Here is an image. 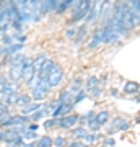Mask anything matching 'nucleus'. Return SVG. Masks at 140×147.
Here are the masks:
<instances>
[{"label": "nucleus", "instance_id": "f257e3e1", "mask_svg": "<svg viewBox=\"0 0 140 147\" xmlns=\"http://www.w3.org/2000/svg\"><path fill=\"white\" fill-rule=\"evenodd\" d=\"M90 8H91V2H73L72 21H80V20H83V18H86Z\"/></svg>", "mask_w": 140, "mask_h": 147}, {"label": "nucleus", "instance_id": "f03ea898", "mask_svg": "<svg viewBox=\"0 0 140 147\" xmlns=\"http://www.w3.org/2000/svg\"><path fill=\"white\" fill-rule=\"evenodd\" d=\"M47 90H49V82L47 79H39L36 82V85L33 87V92H31V98L34 100H44V96L47 95Z\"/></svg>", "mask_w": 140, "mask_h": 147}, {"label": "nucleus", "instance_id": "7ed1b4c3", "mask_svg": "<svg viewBox=\"0 0 140 147\" xmlns=\"http://www.w3.org/2000/svg\"><path fill=\"white\" fill-rule=\"evenodd\" d=\"M34 72H36V70H34V67H33V61L25 57V61H23V77H21V79L25 80L26 85L31 84L33 77H34Z\"/></svg>", "mask_w": 140, "mask_h": 147}, {"label": "nucleus", "instance_id": "20e7f679", "mask_svg": "<svg viewBox=\"0 0 140 147\" xmlns=\"http://www.w3.org/2000/svg\"><path fill=\"white\" fill-rule=\"evenodd\" d=\"M119 34L109 26V25H104L103 26V38H101V42H106V44H111V42H116L119 39Z\"/></svg>", "mask_w": 140, "mask_h": 147}, {"label": "nucleus", "instance_id": "39448f33", "mask_svg": "<svg viewBox=\"0 0 140 147\" xmlns=\"http://www.w3.org/2000/svg\"><path fill=\"white\" fill-rule=\"evenodd\" d=\"M62 69L59 67V65H56V67L51 70V74L47 75V82H49V87H57L60 82H62Z\"/></svg>", "mask_w": 140, "mask_h": 147}, {"label": "nucleus", "instance_id": "423d86ee", "mask_svg": "<svg viewBox=\"0 0 140 147\" xmlns=\"http://www.w3.org/2000/svg\"><path fill=\"white\" fill-rule=\"evenodd\" d=\"M122 23H124L125 30H132L135 26V21H134V15L130 11L129 3H124V16H122Z\"/></svg>", "mask_w": 140, "mask_h": 147}, {"label": "nucleus", "instance_id": "0eeeda50", "mask_svg": "<svg viewBox=\"0 0 140 147\" xmlns=\"http://www.w3.org/2000/svg\"><path fill=\"white\" fill-rule=\"evenodd\" d=\"M31 119V118H26V116H11V118H8V119L2 121L0 123V126H20V124H25V123H28V121Z\"/></svg>", "mask_w": 140, "mask_h": 147}, {"label": "nucleus", "instance_id": "6e6552de", "mask_svg": "<svg viewBox=\"0 0 140 147\" xmlns=\"http://www.w3.org/2000/svg\"><path fill=\"white\" fill-rule=\"evenodd\" d=\"M77 121H78V116L77 115H67V116H64V118H60V119L57 121V124L60 127L68 129V127L75 126V124H77Z\"/></svg>", "mask_w": 140, "mask_h": 147}, {"label": "nucleus", "instance_id": "1a4fd4ad", "mask_svg": "<svg viewBox=\"0 0 140 147\" xmlns=\"http://www.w3.org/2000/svg\"><path fill=\"white\" fill-rule=\"evenodd\" d=\"M116 129H117V131H127V129H129V123L125 119H122V118H114L108 132H113V131H116Z\"/></svg>", "mask_w": 140, "mask_h": 147}, {"label": "nucleus", "instance_id": "9d476101", "mask_svg": "<svg viewBox=\"0 0 140 147\" xmlns=\"http://www.w3.org/2000/svg\"><path fill=\"white\" fill-rule=\"evenodd\" d=\"M72 108H73V103H64V105H60L59 103V106H57V110L56 111H52V116L54 118H57V116H67V113H70L72 111Z\"/></svg>", "mask_w": 140, "mask_h": 147}, {"label": "nucleus", "instance_id": "9b49d317", "mask_svg": "<svg viewBox=\"0 0 140 147\" xmlns=\"http://www.w3.org/2000/svg\"><path fill=\"white\" fill-rule=\"evenodd\" d=\"M23 77V64H18V65H10V79L13 82L20 80Z\"/></svg>", "mask_w": 140, "mask_h": 147}, {"label": "nucleus", "instance_id": "f8f14e48", "mask_svg": "<svg viewBox=\"0 0 140 147\" xmlns=\"http://www.w3.org/2000/svg\"><path fill=\"white\" fill-rule=\"evenodd\" d=\"M101 7H103V3H91V8H90L88 15H86V21H93L94 18H98V15H101Z\"/></svg>", "mask_w": 140, "mask_h": 147}, {"label": "nucleus", "instance_id": "ddd939ff", "mask_svg": "<svg viewBox=\"0 0 140 147\" xmlns=\"http://www.w3.org/2000/svg\"><path fill=\"white\" fill-rule=\"evenodd\" d=\"M54 67H56V64L52 62V61H49V59H47L46 64H44L41 69H39V79H47V75L51 74V70H52Z\"/></svg>", "mask_w": 140, "mask_h": 147}, {"label": "nucleus", "instance_id": "4468645a", "mask_svg": "<svg viewBox=\"0 0 140 147\" xmlns=\"http://www.w3.org/2000/svg\"><path fill=\"white\" fill-rule=\"evenodd\" d=\"M21 49H23V44H11V46H7V47H3V49L0 51V54H3L5 57H8V56H11V54H16V53H20Z\"/></svg>", "mask_w": 140, "mask_h": 147}, {"label": "nucleus", "instance_id": "2eb2a0df", "mask_svg": "<svg viewBox=\"0 0 140 147\" xmlns=\"http://www.w3.org/2000/svg\"><path fill=\"white\" fill-rule=\"evenodd\" d=\"M13 93H16V87L13 84H8V85H5V87L0 88V98H2V100H5L7 96H10V95H13Z\"/></svg>", "mask_w": 140, "mask_h": 147}, {"label": "nucleus", "instance_id": "dca6fc26", "mask_svg": "<svg viewBox=\"0 0 140 147\" xmlns=\"http://www.w3.org/2000/svg\"><path fill=\"white\" fill-rule=\"evenodd\" d=\"M82 87H83V80L80 79V77H77V79H73L72 85H70V95H75V93H80L82 92Z\"/></svg>", "mask_w": 140, "mask_h": 147}, {"label": "nucleus", "instance_id": "f3484780", "mask_svg": "<svg viewBox=\"0 0 140 147\" xmlns=\"http://www.w3.org/2000/svg\"><path fill=\"white\" fill-rule=\"evenodd\" d=\"M101 38H103V28H99V30H96V31H94L93 38H91V42L88 44L90 49H94V47L98 46L99 42H101Z\"/></svg>", "mask_w": 140, "mask_h": 147}, {"label": "nucleus", "instance_id": "a211bd4d", "mask_svg": "<svg viewBox=\"0 0 140 147\" xmlns=\"http://www.w3.org/2000/svg\"><path fill=\"white\" fill-rule=\"evenodd\" d=\"M46 61H47V56L44 53H41V54H38V57L33 61V67H34V70H38L39 72V69L46 64Z\"/></svg>", "mask_w": 140, "mask_h": 147}, {"label": "nucleus", "instance_id": "6ab92c4d", "mask_svg": "<svg viewBox=\"0 0 140 147\" xmlns=\"http://www.w3.org/2000/svg\"><path fill=\"white\" fill-rule=\"evenodd\" d=\"M41 103H29V105L28 106H25V108H23V113H25V115H34V113H38V111L41 110Z\"/></svg>", "mask_w": 140, "mask_h": 147}, {"label": "nucleus", "instance_id": "aec40b11", "mask_svg": "<svg viewBox=\"0 0 140 147\" xmlns=\"http://www.w3.org/2000/svg\"><path fill=\"white\" fill-rule=\"evenodd\" d=\"M139 84H135V82H127V84L124 85V93H129V95H132V93H137L139 92Z\"/></svg>", "mask_w": 140, "mask_h": 147}, {"label": "nucleus", "instance_id": "412c9836", "mask_svg": "<svg viewBox=\"0 0 140 147\" xmlns=\"http://www.w3.org/2000/svg\"><path fill=\"white\" fill-rule=\"evenodd\" d=\"M72 5H73L72 0H64V2H59L57 8H56V13H64V11L67 10V8H70Z\"/></svg>", "mask_w": 140, "mask_h": 147}, {"label": "nucleus", "instance_id": "4be33fe9", "mask_svg": "<svg viewBox=\"0 0 140 147\" xmlns=\"http://www.w3.org/2000/svg\"><path fill=\"white\" fill-rule=\"evenodd\" d=\"M52 144H54V141H52L49 136H44V137H39V141L36 142V147H51Z\"/></svg>", "mask_w": 140, "mask_h": 147}, {"label": "nucleus", "instance_id": "5701e85b", "mask_svg": "<svg viewBox=\"0 0 140 147\" xmlns=\"http://www.w3.org/2000/svg\"><path fill=\"white\" fill-rule=\"evenodd\" d=\"M94 118H96V121L99 123V126H103V124H106L109 121V113L108 111H101V113H98Z\"/></svg>", "mask_w": 140, "mask_h": 147}, {"label": "nucleus", "instance_id": "b1692460", "mask_svg": "<svg viewBox=\"0 0 140 147\" xmlns=\"http://www.w3.org/2000/svg\"><path fill=\"white\" fill-rule=\"evenodd\" d=\"M31 103V96L29 95H18V101H16V105H21L23 108L28 106Z\"/></svg>", "mask_w": 140, "mask_h": 147}, {"label": "nucleus", "instance_id": "393cba45", "mask_svg": "<svg viewBox=\"0 0 140 147\" xmlns=\"http://www.w3.org/2000/svg\"><path fill=\"white\" fill-rule=\"evenodd\" d=\"M94 88H98V77H90L88 82H86V90H94Z\"/></svg>", "mask_w": 140, "mask_h": 147}, {"label": "nucleus", "instance_id": "a878e982", "mask_svg": "<svg viewBox=\"0 0 140 147\" xmlns=\"http://www.w3.org/2000/svg\"><path fill=\"white\" fill-rule=\"evenodd\" d=\"M73 134H75L78 139H86V137H88V131H86L85 127H77V129L73 131Z\"/></svg>", "mask_w": 140, "mask_h": 147}, {"label": "nucleus", "instance_id": "bb28decb", "mask_svg": "<svg viewBox=\"0 0 140 147\" xmlns=\"http://www.w3.org/2000/svg\"><path fill=\"white\" fill-rule=\"evenodd\" d=\"M86 34V26L83 25V26H80L78 28V31H77V36H75V42H80L82 41V38Z\"/></svg>", "mask_w": 140, "mask_h": 147}, {"label": "nucleus", "instance_id": "cd10ccee", "mask_svg": "<svg viewBox=\"0 0 140 147\" xmlns=\"http://www.w3.org/2000/svg\"><path fill=\"white\" fill-rule=\"evenodd\" d=\"M51 10V3H49V0L47 2H41V15H47Z\"/></svg>", "mask_w": 140, "mask_h": 147}, {"label": "nucleus", "instance_id": "c85d7f7f", "mask_svg": "<svg viewBox=\"0 0 140 147\" xmlns=\"http://www.w3.org/2000/svg\"><path fill=\"white\" fill-rule=\"evenodd\" d=\"M101 139V136L99 134H88V137L85 139V144H90V142H96Z\"/></svg>", "mask_w": 140, "mask_h": 147}, {"label": "nucleus", "instance_id": "c756f323", "mask_svg": "<svg viewBox=\"0 0 140 147\" xmlns=\"http://www.w3.org/2000/svg\"><path fill=\"white\" fill-rule=\"evenodd\" d=\"M88 124H90V129H91V131H98V129H99V123L96 121V118L88 119Z\"/></svg>", "mask_w": 140, "mask_h": 147}, {"label": "nucleus", "instance_id": "7c9ffc66", "mask_svg": "<svg viewBox=\"0 0 140 147\" xmlns=\"http://www.w3.org/2000/svg\"><path fill=\"white\" fill-rule=\"evenodd\" d=\"M11 26L15 28L16 33H21V30H23V23H21L20 20H15V21H11Z\"/></svg>", "mask_w": 140, "mask_h": 147}, {"label": "nucleus", "instance_id": "2f4dec72", "mask_svg": "<svg viewBox=\"0 0 140 147\" xmlns=\"http://www.w3.org/2000/svg\"><path fill=\"white\" fill-rule=\"evenodd\" d=\"M54 146H56V147H65V146H67V141H65L64 137H56Z\"/></svg>", "mask_w": 140, "mask_h": 147}, {"label": "nucleus", "instance_id": "473e14b6", "mask_svg": "<svg viewBox=\"0 0 140 147\" xmlns=\"http://www.w3.org/2000/svg\"><path fill=\"white\" fill-rule=\"evenodd\" d=\"M2 42L7 44V46H11V44H13V38L8 36V34H3V36H2Z\"/></svg>", "mask_w": 140, "mask_h": 147}, {"label": "nucleus", "instance_id": "72a5a7b5", "mask_svg": "<svg viewBox=\"0 0 140 147\" xmlns=\"http://www.w3.org/2000/svg\"><path fill=\"white\" fill-rule=\"evenodd\" d=\"M85 96H86V93H85V92H80V93L77 95V96H75V98H73V105H77V103H80V101L83 100V98H85Z\"/></svg>", "mask_w": 140, "mask_h": 147}, {"label": "nucleus", "instance_id": "f704fd0d", "mask_svg": "<svg viewBox=\"0 0 140 147\" xmlns=\"http://www.w3.org/2000/svg\"><path fill=\"white\" fill-rule=\"evenodd\" d=\"M77 31H78L77 28H68L67 31H65V36L67 38H75L77 36Z\"/></svg>", "mask_w": 140, "mask_h": 147}, {"label": "nucleus", "instance_id": "c9c22d12", "mask_svg": "<svg viewBox=\"0 0 140 147\" xmlns=\"http://www.w3.org/2000/svg\"><path fill=\"white\" fill-rule=\"evenodd\" d=\"M57 124V119H47L44 121V127H52V126H56Z\"/></svg>", "mask_w": 140, "mask_h": 147}, {"label": "nucleus", "instance_id": "e433bc0d", "mask_svg": "<svg viewBox=\"0 0 140 147\" xmlns=\"http://www.w3.org/2000/svg\"><path fill=\"white\" fill-rule=\"evenodd\" d=\"M44 115H46V110H44V111H41V110H39L38 113L31 115V119H39V118H41V116H44Z\"/></svg>", "mask_w": 140, "mask_h": 147}, {"label": "nucleus", "instance_id": "4c0bfd02", "mask_svg": "<svg viewBox=\"0 0 140 147\" xmlns=\"http://www.w3.org/2000/svg\"><path fill=\"white\" fill-rule=\"evenodd\" d=\"M99 92H101V88H94V90H90V95H91V96H93V98H98L99 96Z\"/></svg>", "mask_w": 140, "mask_h": 147}, {"label": "nucleus", "instance_id": "58836bf2", "mask_svg": "<svg viewBox=\"0 0 140 147\" xmlns=\"http://www.w3.org/2000/svg\"><path fill=\"white\" fill-rule=\"evenodd\" d=\"M68 147H88V144H85V142H72V144H70V146Z\"/></svg>", "mask_w": 140, "mask_h": 147}, {"label": "nucleus", "instance_id": "ea45409f", "mask_svg": "<svg viewBox=\"0 0 140 147\" xmlns=\"http://www.w3.org/2000/svg\"><path fill=\"white\" fill-rule=\"evenodd\" d=\"M104 147H114V141H113V139H111V137H109V139H104Z\"/></svg>", "mask_w": 140, "mask_h": 147}, {"label": "nucleus", "instance_id": "a19ab883", "mask_svg": "<svg viewBox=\"0 0 140 147\" xmlns=\"http://www.w3.org/2000/svg\"><path fill=\"white\" fill-rule=\"evenodd\" d=\"M23 136H25L26 139H34V137H36V132H31V131H28V132H25Z\"/></svg>", "mask_w": 140, "mask_h": 147}, {"label": "nucleus", "instance_id": "79ce46f5", "mask_svg": "<svg viewBox=\"0 0 140 147\" xmlns=\"http://www.w3.org/2000/svg\"><path fill=\"white\" fill-rule=\"evenodd\" d=\"M36 129H38V126H36V124H33V126H29V131H36Z\"/></svg>", "mask_w": 140, "mask_h": 147}, {"label": "nucleus", "instance_id": "37998d69", "mask_svg": "<svg viewBox=\"0 0 140 147\" xmlns=\"http://www.w3.org/2000/svg\"><path fill=\"white\" fill-rule=\"evenodd\" d=\"M23 147H36V144H23Z\"/></svg>", "mask_w": 140, "mask_h": 147}]
</instances>
